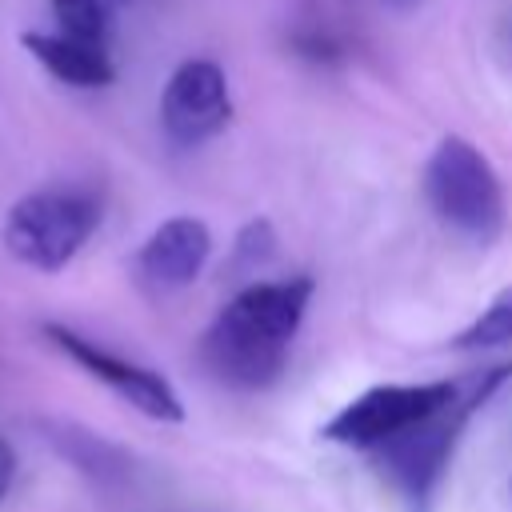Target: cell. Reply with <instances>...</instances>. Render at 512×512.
Listing matches in <instances>:
<instances>
[{
    "label": "cell",
    "instance_id": "obj_12",
    "mask_svg": "<svg viewBox=\"0 0 512 512\" xmlns=\"http://www.w3.org/2000/svg\"><path fill=\"white\" fill-rule=\"evenodd\" d=\"M276 252V228L268 220H248L236 232V264H264Z\"/></svg>",
    "mask_w": 512,
    "mask_h": 512
},
{
    "label": "cell",
    "instance_id": "obj_9",
    "mask_svg": "<svg viewBox=\"0 0 512 512\" xmlns=\"http://www.w3.org/2000/svg\"><path fill=\"white\" fill-rule=\"evenodd\" d=\"M20 44L60 84H72V88H108L116 80V64H112V56H108L104 44L76 40V36H64V32H36V28L24 32Z\"/></svg>",
    "mask_w": 512,
    "mask_h": 512
},
{
    "label": "cell",
    "instance_id": "obj_11",
    "mask_svg": "<svg viewBox=\"0 0 512 512\" xmlns=\"http://www.w3.org/2000/svg\"><path fill=\"white\" fill-rule=\"evenodd\" d=\"M52 16H56V32L108 48L112 16L104 0H52Z\"/></svg>",
    "mask_w": 512,
    "mask_h": 512
},
{
    "label": "cell",
    "instance_id": "obj_8",
    "mask_svg": "<svg viewBox=\"0 0 512 512\" xmlns=\"http://www.w3.org/2000/svg\"><path fill=\"white\" fill-rule=\"evenodd\" d=\"M212 256V232L200 216H168L152 228V236L136 248V280L148 292H180L188 288Z\"/></svg>",
    "mask_w": 512,
    "mask_h": 512
},
{
    "label": "cell",
    "instance_id": "obj_5",
    "mask_svg": "<svg viewBox=\"0 0 512 512\" xmlns=\"http://www.w3.org/2000/svg\"><path fill=\"white\" fill-rule=\"evenodd\" d=\"M464 392V380H420V384H376L348 400L324 428L320 436L344 448L376 452L388 440L404 436L408 428L424 424L428 416L444 412L456 396Z\"/></svg>",
    "mask_w": 512,
    "mask_h": 512
},
{
    "label": "cell",
    "instance_id": "obj_1",
    "mask_svg": "<svg viewBox=\"0 0 512 512\" xmlns=\"http://www.w3.org/2000/svg\"><path fill=\"white\" fill-rule=\"evenodd\" d=\"M308 304H312L308 276L256 280L240 288L204 328L200 364L208 368L212 380L240 392H260L276 384Z\"/></svg>",
    "mask_w": 512,
    "mask_h": 512
},
{
    "label": "cell",
    "instance_id": "obj_6",
    "mask_svg": "<svg viewBox=\"0 0 512 512\" xmlns=\"http://www.w3.org/2000/svg\"><path fill=\"white\" fill-rule=\"evenodd\" d=\"M40 332H44V340H48L60 356H68L80 372H88V376L100 380L108 392H116V396H120L128 408H136L140 416L160 420V424H180V420H184V404H180L176 388H172L160 372H152V368H144V364H136V360H124V356H116L112 348H100L96 340H88V336H80V332H72V328H64V324H44Z\"/></svg>",
    "mask_w": 512,
    "mask_h": 512
},
{
    "label": "cell",
    "instance_id": "obj_2",
    "mask_svg": "<svg viewBox=\"0 0 512 512\" xmlns=\"http://www.w3.org/2000/svg\"><path fill=\"white\" fill-rule=\"evenodd\" d=\"M420 188H424L432 216L448 232L472 244H492L504 232V220H508L504 184L472 140L444 136L424 160Z\"/></svg>",
    "mask_w": 512,
    "mask_h": 512
},
{
    "label": "cell",
    "instance_id": "obj_15",
    "mask_svg": "<svg viewBox=\"0 0 512 512\" xmlns=\"http://www.w3.org/2000/svg\"><path fill=\"white\" fill-rule=\"evenodd\" d=\"M508 500H512V484H508Z\"/></svg>",
    "mask_w": 512,
    "mask_h": 512
},
{
    "label": "cell",
    "instance_id": "obj_3",
    "mask_svg": "<svg viewBox=\"0 0 512 512\" xmlns=\"http://www.w3.org/2000/svg\"><path fill=\"white\" fill-rule=\"evenodd\" d=\"M100 196L76 184L36 188L20 196L4 212L0 240L12 260L36 268V272H60L80 256V248L100 228Z\"/></svg>",
    "mask_w": 512,
    "mask_h": 512
},
{
    "label": "cell",
    "instance_id": "obj_13",
    "mask_svg": "<svg viewBox=\"0 0 512 512\" xmlns=\"http://www.w3.org/2000/svg\"><path fill=\"white\" fill-rule=\"evenodd\" d=\"M12 484H16V452L8 440H0V504L12 492Z\"/></svg>",
    "mask_w": 512,
    "mask_h": 512
},
{
    "label": "cell",
    "instance_id": "obj_10",
    "mask_svg": "<svg viewBox=\"0 0 512 512\" xmlns=\"http://www.w3.org/2000/svg\"><path fill=\"white\" fill-rule=\"evenodd\" d=\"M500 344H512V284L500 288L488 308L468 320V328H460L452 336V348H464V352H476V348H500Z\"/></svg>",
    "mask_w": 512,
    "mask_h": 512
},
{
    "label": "cell",
    "instance_id": "obj_14",
    "mask_svg": "<svg viewBox=\"0 0 512 512\" xmlns=\"http://www.w3.org/2000/svg\"><path fill=\"white\" fill-rule=\"evenodd\" d=\"M380 4H388V8H400V12H404V8H416L420 0H380Z\"/></svg>",
    "mask_w": 512,
    "mask_h": 512
},
{
    "label": "cell",
    "instance_id": "obj_4",
    "mask_svg": "<svg viewBox=\"0 0 512 512\" xmlns=\"http://www.w3.org/2000/svg\"><path fill=\"white\" fill-rule=\"evenodd\" d=\"M504 380H512V364H496V368H484L480 376H468V380H464V392H460L444 412L428 416L424 424L408 428L404 436H396V440H388L384 448L372 452L376 464H380V472H384L404 496H424V492L440 480V472H444V464H448V456H452V448H456V440H460L468 416H472Z\"/></svg>",
    "mask_w": 512,
    "mask_h": 512
},
{
    "label": "cell",
    "instance_id": "obj_7",
    "mask_svg": "<svg viewBox=\"0 0 512 512\" xmlns=\"http://www.w3.org/2000/svg\"><path fill=\"white\" fill-rule=\"evenodd\" d=\"M232 120V92L228 76L216 60L192 56L180 60L160 92V128L172 144L196 148L216 140Z\"/></svg>",
    "mask_w": 512,
    "mask_h": 512
}]
</instances>
